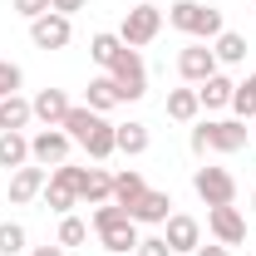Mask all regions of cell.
Here are the masks:
<instances>
[{
    "label": "cell",
    "mask_w": 256,
    "mask_h": 256,
    "mask_svg": "<svg viewBox=\"0 0 256 256\" xmlns=\"http://www.w3.org/2000/svg\"><path fill=\"white\" fill-rule=\"evenodd\" d=\"M89 226H94V236L104 242V252H108V256H133V252H138V242H143L138 222L128 217V207H118V202H104V207H94Z\"/></svg>",
    "instance_id": "cell-1"
},
{
    "label": "cell",
    "mask_w": 256,
    "mask_h": 256,
    "mask_svg": "<svg viewBox=\"0 0 256 256\" xmlns=\"http://www.w3.org/2000/svg\"><path fill=\"white\" fill-rule=\"evenodd\" d=\"M246 138H252L246 118H197L192 133H188V143H192L197 158H207V153H242Z\"/></svg>",
    "instance_id": "cell-2"
},
{
    "label": "cell",
    "mask_w": 256,
    "mask_h": 256,
    "mask_svg": "<svg viewBox=\"0 0 256 256\" xmlns=\"http://www.w3.org/2000/svg\"><path fill=\"white\" fill-rule=\"evenodd\" d=\"M168 25H172V30H182L188 40H207V44L226 30V25H222V10H217V5H207V0H172Z\"/></svg>",
    "instance_id": "cell-3"
},
{
    "label": "cell",
    "mask_w": 256,
    "mask_h": 256,
    "mask_svg": "<svg viewBox=\"0 0 256 256\" xmlns=\"http://www.w3.org/2000/svg\"><path fill=\"white\" fill-rule=\"evenodd\" d=\"M162 34V10L153 0H133V10L124 15V25H118V40H124L128 50H143V44H153Z\"/></svg>",
    "instance_id": "cell-4"
},
{
    "label": "cell",
    "mask_w": 256,
    "mask_h": 256,
    "mask_svg": "<svg viewBox=\"0 0 256 256\" xmlns=\"http://www.w3.org/2000/svg\"><path fill=\"white\" fill-rule=\"evenodd\" d=\"M108 79L118 84V98L124 104H138V98L148 94V64H143V54L124 44V54L108 64Z\"/></svg>",
    "instance_id": "cell-5"
},
{
    "label": "cell",
    "mask_w": 256,
    "mask_h": 256,
    "mask_svg": "<svg viewBox=\"0 0 256 256\" xmlns=\"http://www.w3.org/2000/svg\"><path fill=\"white\" fill-rule=\"evenodd\" d=\"M40 202L50 207V212H74L79 207V168L74 162H60V168H50V182H44V192H40Z\"/></svg>",
    "instance_id": "cell-6"
},
{
    "label": "cell",
    "mask_w": 256,
    "mask_h": 256,
    "mask_svg": "<svg viewBox=\"0 0 256 256\" xmlns=\"http://www.w3.org/2000/svg\"><path fill=\"white\" fill-rule=\"evenodd\" d=\"M69 153H74V138L64 128H34L30 133V162L34 168H60V162H69Z\"/></svg>",
    "instance_id": "cell-7"
},
{
    "label": "cell",
    "mask_w": 256,
    "mask_h": 256,
    "mask_svg": "<svg viewBox=\"0 0 256 256\" xmlns=\"http://www.w3.org/2000/svg\"><path fill=\"white\" fill-rule=\"evenodd\" d=\"M222 64H217V54H212V44L207 40H192V44H182L178 50V74H182V84H202V79H212Z\"/></svg>",
    "instance_id": "cell-8"
},
{
    "label": "cell",
    "mask_w": 256,
    "mask_h": 256,
    "mask_svg": "<svg viewBox=\"0 0 256 256\" xmlns=\"http://www.w3.org/2000/svg\"><path fill=\"white\" fill-rule=\"evenodd\" d=\"M192 188H197V197L207 207H232L236 202V178L226 168H197L192 172Z\"/></svg>",
    "instance_id": "cell-9"
},
{
    "label": "cell",
    "mask_w": 256,
    "mask_h": 256,
    "mask_svg": "<svg viewBox=\"0 0 256 256\" xmlns=\"http://www.w3.org/2000/svg\"><path fill=\"white\" fill-rule=\"evenodd\" d=\"M30 40H34V50H64L74 40V20L60 15V10H44L40 20H30Z\"/></svg>",
    "instance_id": "cell-10"
},
{
    "label": "cell",
    "mask_w": 256,
    "mask_h": 256,
    "mask_svg": "<svg viewBox=\"0 0 256 256\" xmlns=\"http://www.w3.org/2000/svg\"><path fill=\"white\" fill-rule=\"evenodd\" d=\"M207 232H212V242H222V246H242V242H246V217L236 212V202H232V207H207Z\"/></svg>",
    "instance_id": "cell-11"
},
{
    "label": "cell",
    "mask_w": 256,
    "mask_h": 256,
    "mask_svg": "<svg viewBox=\"0 0 256 256\" xmlns=\"http://www.w3.org/2000/svg\"><path fill=\"white\" fill-rule=\"evenodd\" d=\"M162 242L172 246V256H178V252L192 256L197 246H202V222H197V217H188V212H172V217L162 222Z\"/></svg>",
    "instance_id": "cell-12"
},
{
    "label": "cell",
    "mask_w": 256,
    "mask_h": 256,
    "mask_svg": "<svg viewBox=\"0 0 256 256\" xmlns=\"http://www.w3.org/2000/svg\"><path fill=\"white\" fill-rule=\"evenodd\" d=\"M44 182H50V168H34V162L15 168V172H10V202H15V207L34 202V197L44 192Z\"/></svg>",
    "instance_id": "cell-13"
},
{
    "label": "cell",
    "mask_w": 256,
    "mask_h": 256,
    "mask_svg": "<svg viewBox=\"0 0 256 256\" xmlns=\"http://www.w3.org/2000/svg\"><path fill=\"white\" fill-rule=\"evenodd\" d=\"M30 108H34V124L60 128V124H64V114L74 108V98L64 94V89H40V94L30 98Z\"/></svg>",
    "instance_id": "cell-14"
},
{
    "label": "cell",
    "mask_w": 256,
    "mask_h": 256,
    "mask_svg": "<svg viewBox=\"0 0 256 256\" xmlns=\"http://www.w3.org/2000/svg\"><path fill=\"white\" fill-rule=\"evenodd\" d=\"M232 94H236V79H226L222 69H217L212 79L197 84V104H202V114H222V108H232Z\"/></svg>",
    "instance_id": "cell-15"
},
{
    "label": "cell",
    "mask_w": 256,
    "mask_h": 256,
    "mask_svg": "<svg viewBox=\"0 0 256 256\" xmlns=\"http://www.w3.org/2000/svg\"><path fill=\"white\" fill-rule=\"evenodd\" d=\"M138 226H162L168 217H172V197L168 192H158V188H148L138 202H133V212H128Z\"/></svg>",
    "instance_id": "cell-16"
},
{
    "label": "cell",
    "mask_w": 256,
    "mask_h": 256,
    "mask_svg": "<svg viewBox=\"0 0 256 256\" xmlns=\"http://www.w3.org/2000/svg\"><path fill=\"white\" fill-rule=\"evenodd\" d=\"M79 202H89V207L114 202V172H104V168H79Z\"/></svg>",
    "instance_id": "cell-17"
},
{
    "label": "cell",
    "mask_w": 256,
    "mask_h": 256,
    "mask_svg": "<svg viewBox=\"0 0 256 256\" xmlns=\"http://www.w3.org/2000/svg\"><path fill=\"white\" fill-rule=\"evenodd\" d=\"M79 148H84V153H89L94 162L114 158V153H118V124H108V118H98V124L89 128V138H84Z\"/></svg>",
    "instance_id": "cell-18"
},
{
    "label": "cell",
    "mask_w": 256,
    "mask_h": 256,
    "mask_svg": "<svg viewBox=\"0 0 256 256\" xmlns=\"http://www.w3.org/2000/svg\"><path fill=\"white\" fill-rule=\"evenodd\" d=\"M162 108H168L172 124H197V118H202V104H197V89H192V84L168 89V104H162Z\"/></svg>",
    "instance_id": "cell-19"
},
{
    "label": "cell",
    "mask_w": 256,
    "mask_h": 256,
    "mask_svg": "<svg viewBox=\"0 0 256 256\" xmlns=\"http://www.w3.org/2000/svg\"><path fill=\"white\" fill-rule=\"evenodd\" d=\"M84 104H89L94 114H104V118H108L124 98H118V84H114L108 74H94V79H89V89H84Z\"/></svg>",
    "instance_id": "cell-20"
},
{
    "label": "cell",
    "mask_w": 256,
    "mask_h": 256,
    "mask_svg": "<svg viewBox=\"0 0 256 256\" xmlns=\"http://www.w3.org/2000/svg\"><path fill=\"white\" fill-rule=\"evenodd\" d=\"M30 124H34V108H30V98H20V94L0 98V133H25Z\"/></svg>",
    "instance_id": "cell-21"
},
{
    "label": "cell",
    "mask_w": 256,
    "mask_h": 256,
    "mask_svg": "<svg viewBox=\"0 0 256 256\" xmlns=\"http://www.w3.org/2000/svg\"><path fill=\"white\" fill-rule=\"evenodd\" d=\"M143 192H148V182H143V172H138V168L114 172V202H118V207H128V212H133V202H138Z\"/></svg>",
    "instance_id": "cell-22"
},
{
    "label": "cell",
    "mask_w": 256,
    "mask_h": 256,
    "mask_svg": "<svg viewBox=\"0 0 256 256\" xmlns=\"http://www.w3.org/2000/svg\"><path fill=\"white\" fill-rule=\"evenodd\" d=\"M30 162V133H0V168H25Z\"/></svg>",
    "instance_id": "cell-23"
},
{
    "label": "cell",
    "mask_w": 256,
    "mask_h": 256,
    "mask_svg": "<svg viewBox=\"0 0 256 256\" xmlns=\"http://www.w3.org/2000/svg\"><path fill=\"white\" fill-rule=\"evenodd\" d=\"M148 143H153V133H148V124H138V118H128V124H118V153H128V158H138V153H148Z\"/></svg>",
    "instance_id": "cell-24"
},
{
    "label": "cell",
    "mask_w": 256,
    "mask_h": 256,
    "mask_svg": "<svg viewBox=\"0 0 256 256\" xmlns=\"http://www.w3.org/2000/svg\"><path fill=\"white\" fill-rule=\"evenodd\" d=\"M89 54H94V64L108 74V64L124 54V40H118V30H98L94 40H89Z\"/></svg>",
    "instance_id": "cell-25"
},
{
    "label": "cell",
    "mask_w": 256,
    "mask_h": 256,
    "mask_svg": "<svg viewBox=\"0 0 256 256\" xmlns=\"http://www.w3.org/2000/svg\"><path fill=\"white\" fill-rule=\"evenodd\" d=\"M98 118H104V114H94L89 104H74V108L64 114V124H60V128L69 133V138H74V143H84V138H89V128H94Z\"/></svg>",
    "instance_id": "cell-26"
},
{
    "label": "cell",
    "mask_w": 256,
    "mask_h": 256,
    "mask_svg": "<svg viewBox=\"0 0 256 256\" xmlns=\"http://www.w3.org/2000/svg\"><path fill=\"white\" fill-rule=\"evenodd\" d=\"M212 54H217V64H242L246 60V40L236 30H222L217 40H212Z\"/></svg>",
    "instance_id": "cell-27"
},
{
    "label": "cell",
    "mask_w": 256,
    "mask_h": 256,
    "mask_svg": "<svg viewBox=\"0 0 256 256\" xmlns=\"http://www.w3.org/2000/svg\"><path fill=\"white\" fill-rule=\"evenodd\" d=\"M232 118H256V74L236 79V94H232Z\"/></svg>",
    "instance_id": "cell-28"
},
{
    "label": "cell",
    "mask_w": 256,
    "mask_h": 256,
    "mask_svg": "<svg viewBox=\"0 0 256 256\" xmlns=\"http://www.w3.org/2000/svg\"><path fill=\"white\" fill-rule=\"evenodd\" d=\"M84 242H89V222L74 217V212H64L60 217V246L69 252V246H84Z\"/></svg>",
    "instance_id": "cell-29"
},
{
    "label": "cell",
    "mask_w": 256,
    "mask_h": 256,
    "mask_svg": "<svg viewBox=\"0 0 256 256\" xmlns=\"http://www.w3.org/2000/svg\"><path fill=\"white\" fill-rule=\"evenodd\" d=\"M25 226L20 222H0V256H25Z\"/></svg>",
    "instance_id": "cell-30"
},
{
    "label": "cell",
    "mask_w": 256,
    "mask_h": 256,
    "mask_svg": "<svg viewBox=\"0 0 256 256\" xmlns=\"http://www.w3.org/2000/svg\"><path fill=\"white\" fill-rule=\"evenodd\" d=\"M20 84H25V74H20V64H10V60H0V98H10V94H20Z\"/></svg>",
    "instance_id": "cell-31"
},
{
    "label": "cell",
    "mask_w": 256,
    "mask_h": 256,
    "mask_svg": "<svg viewBox=\"0 0 256 256\" xmlns=\"http://www.w3.org/2000/svg\"><path fill=\"white\" fill-rule=\"evenodd\" d=\"M133 256H172V246H168L162 236H143V242H138V252H133Z\"/></svg>",
    "instance_id": "cell-32"
},
{
    "label": "cell",
    "mask_w": 256,
    "mask_h": 256,
    "mask_svg": "<svg viewBox=\"0 0 256 256\" xmlns=\"http://www.w3.org/2000/svg\"><path fill=\"white\" fill-rule=\"evenodd\" d=\"M15 5V15H25V20H40L44 10H50V0H10Z\"/></svg>",
    "instance_id": "cell-33"
},
{
    "label": "cell",
    "mask_w": 256,
    "mask_h": 256,
    "mask_svg": "<svg viewBox=\"0 0 256 256\" xmlns=\"http://www.w3.org/2000/svg\"><path fill=\"white\" fill-rule=\"evenodd\" d=\"M192 256H232V246H222V242H202Z\"/></svg>",
    "instance_id": "cell-34"
},
{
    "label": "cell",
    "mask_w": 256,
    "mask_h": 256,
    "mask_svg": "<svg viewBox=\"0 0 256 256\" xmlns=\"http://www.w3.org/2000/svg\"><path fill=\"white\" fill-rule=\"evenodd\" d=\"M50 10H60V15L74 20V10H84V0H50Z\"/></svg>",
    "instance_id": "cell-35"
},
{
    "label": "cell",
    "mask_w": 256,
    "mask_h": 256,
    "mask_svg": "<svg viewBox=\"0 0 256 256\" xmlns=\"http://www.w3.org/2000/svg\"><path fill=\"white\" fill-rule=\"evenodd\" d=\"M25 256H69V252H64L60 242H54V246H34V252H25Z\"/></svg>",
    "instance_id": "cell-36"
},
{
    "label": "cell",
    "mask_w": 256,
    "mask_h": 256,
    "mask_svg": "<svg viewBox=\"0 0 256 256\" xmlns=\"http://www.w3.org/2000/svg\"><path fill=\"white\" fill-rule=\"evenodd\" d=\"M252 212H256V192H252Z\"/></svg>",
    "instance_id": "cell-37"
},
{
    "label": "cell",
    "mask_w": 256,
    "mask_h": 256,
    "mask_svg": "<svg viewBox=\"0 0 256 256\" xmlns=\"http://www.w3.org/2000/svg\"><path fill=\"white\" fill-rule=\"evenodd\" d=\"M252 124H256V118H252ZM252 143H256V128H252Z\"/></svg>",
    "instance_id": "cell-38"
},
{
    "label": "cell",
    "mask_w": 256,
    "mask_h": 256,
    "mask_svg": "<svg viewBox=\"0 0 256 256\" xmlns=\"http://www.w3.org/2000/svg\"><path fill=\"white\" fill-rule=\"evenodd\" d=\"M252 5H256V0H252Z\"/></svg>",
    "instance_id": "cell-39"
}]
</instances>
